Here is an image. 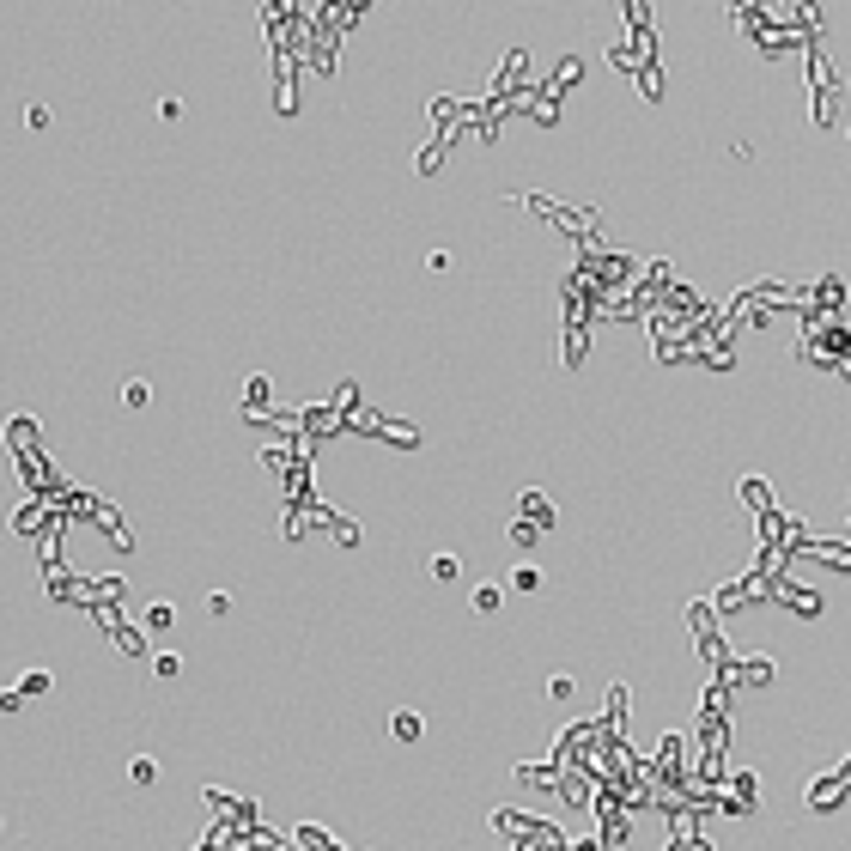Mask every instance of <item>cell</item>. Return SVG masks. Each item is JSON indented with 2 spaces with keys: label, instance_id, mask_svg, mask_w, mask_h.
I'll return each mask as SVG.
<instances>
[{
  "label": "cell",
  "instance_id": "277c9868",
  "mask_svg": "<svg viewBox=\"0 0 851 851\" xmlns=\"http://www.w3.org/2000/svg\"><path fill=\"white\" fill-rule=\"evenodd\" d=\"M742 499H748L754 511H766V505H772V499H766V481H742Z\"/></svg>",
  "mask_w": 851,
  "mask_h": 851
},
{
  "label": "cell",
  "instance_id": "52a82bcc",
  "mask_svg": "<svg viewBox=\"0 0 851 851\" xmlns=\"http://www.w3.org/2000/svg\"><path fill=\"white\" fill-rule=\"evenodd\" d=\"M475 608H481V614H493V608H499V590H493V584H487V590H475Z\"/></svg>",
  "mask_w": 851,
  "mask_h": 851
},
{
  "label": "cell",
  "instance_id": "6da1fadb",
  "mask_svg": "<svg viewBox=\"0 0 851 851\" xmlns=\"http://www.w3.org/2000/svg\"><path fill=\"white\" fill-rule=\"evenodd\" d=\"M809 73H815V122L833 128V73H827V55L809 49Z\"/></svg>",
  "mask_w": 851,
  "mask_h": 851
},
{
  "label": "cell",
  "instance_id": "8992f818",
  "mask_svg": "<svg viewBox=\"0 0 851 851\" xmlns=\"http://www.w3.org/2000/svg\"><path fill=\"white\" fill-rule=\"evenodd\" d=\"M396 736H402V742H414V736H420V718H414V712H402V718H396Z\"/></svg>",
  "mask_w": 851,
  "mask_h": 851
},
{
  "label": "cell",
  "instance_id": "3957f363",
  "mask_svg": "<svg viewBox=\"0 0 851 851\" xmlns=\"http://www.w3.org/2000/svg\"><path fill=\"white\" fill-rule=\"evenodd\" d=\"M833 803H845V785L821 779V785H815V809H833Z\"/></svg>",
  "mask_w": 851,
  "mask_h": 851
},
{
  "label": "cell",
  "instance_id": "7a4b0ae2",
  "mask_svg": "<svg viewBox=\"0 0 851 851\" xmlns=\"http://www.w3.org/2000/svg\"><path fill=\"white\" fill-rule=\"evenodd\" d=\"M742 681L766 687V681H772V663H766V657H748V663H742Z\"/></svg>",
  "mask_w": 851,
  "mask_h": 851
},
{
  "label": "cell",
  "instance_id": "5b68a950",
  "mask_svg": "<svg viewBox=\"0 0 851 851\" xmlns=\"http://www.w3.org/2000/svg\"><path fill=\"white\" fill-rule=\"evenodd\" d=\"M785 602H797L803 614H821V602H815V590H785Z\"/></svg>",
  "mask_w": 851,
  "mask_h": 851
}]
</instances>
